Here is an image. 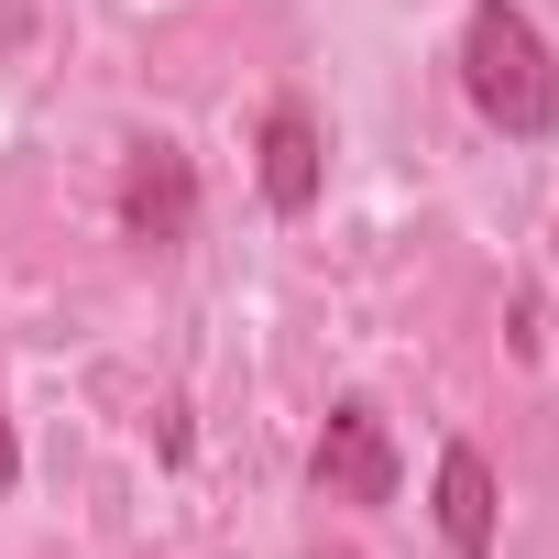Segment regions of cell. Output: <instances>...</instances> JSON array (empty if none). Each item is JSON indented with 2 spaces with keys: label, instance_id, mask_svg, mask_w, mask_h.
<instances>
[{
  "label": "cell",
  "instance_id": "1",
  "mask_svg": "<svg viewBox=\"0 0 559 559\" xmlns=\"http://www.w3.org/2000/svg\"><path fill=\"white\" fill-rule=\"evenodd\" d=\"M461 88H472V110L504 143H548L559 132V67H548V34L515 0H472L461 12Z\"/></svg>",
  "mask_w": 559,
  "mask_h": 559
},
{
  "label": "cell",
  "instance_id": "2",
  "mask_svg": "<svg viewBox=\"0 0 559 559\" xmlns=\"http://www.w3.org/2000/svg\"><path fill=\"white\" fill-rule=\"evenodd\" d=\"M308 483H319L330 504H395L406 461H395V428H384V406L341 395V406H330V428H319V450H308Z\"/></svg>",
  "mask_w": 559,
  "mask_h": 559
},
{
  "label": "cell",
  "instance_id": "3",
  "mask_svg": "<svg viewBox=\"0 0 559 559\" xmlns=\"http://www.w3.org/2000/svg\"><path fill=\"white\" fill-rule=\"evenodd\" d=\"M187 230H198V165H187L176 143H132V154H121V241L176 252Z\"/></svg>",
  "mask_w": 559,
  "mask_h": 559
},
{
  "label": "cell",
  "instance_id": "4",
  "mask_svg": "<svg viewBox=\"0 0 559 559\" xmlns=\"http://www.w3.org/2000/svg\"><path fill=\"white\" fill-rule=\"evenodd\" d=\"M252 154H263V209H274V219H308V209H319V187H330V143H319V110H308V99H274Z\"/></svg>",
  "mask_w": 559,
  "mask_h": 559
},
{
  "label": "cell",
  "instance_id": "5",
  "mask_svg": "<svg viewBox=\"0 0 559 559\" xmlns=\"http://www.w3.org/2000/svg\"><path fill=\"white\" fill-rule=\"evenodd\" d=\"M493 526H504L493 461H483L472 439H450V450H439V537H450V559H493Z\"/></svg>",
  "mask_w": 559,
  "mask_h": 559
},
{
  "label": "cell",
  "instance_id": "6",
  "mask_svg": "<svg viewBox=\"0 0 559 559\" xmlns=\"http://www.w3.org/2000/svg\"><path fill=\"white\" fill-rule=\"evenodd\" d=\"M23 483V439H12V417H0V493Z\"/></svg>",
  "mask_w": 559,
  "mask_h": 559
}]
</instances>
